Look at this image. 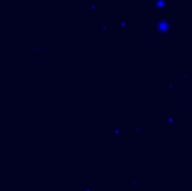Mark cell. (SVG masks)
Returning a JSON list of instances; mask_svg holds the SVG:
<instances>
[{
	"label": "cell",
	"mask_w": 192,
	"mask_h": 191,
	"mask_svg": "<svg viewBox=\"0 0 192 191\" xmlns=\"http://www.w3.org/2000/svg\"><path fill=\"white\" fill-rule=\"evenodd\" d=\"M155 27L160 35H165L169 30L173 28V22L169 18H156Z\"/></svg>",
	"instance_id": "6da1fadb"
},
{
	"label": "cell",
	"mask_w": 192,
	"mask_h": 191,
	"mask_svg": "<svg viewBox=\"0 0 192 191\" xmlns=\"http://www.w3.org/2000/svg\"><path fill=\"white\" fill-rule=\"evenodd\" d=\"M153 5L157 13H162L167 8V0H153Z\"/></svg>",
	"instance_id": "7a4b0ae2"
},
{
	"label": "cell",
	"mask_w": 192,
	"mask_h": 191,
	"mask_svg": "<svg viewBox=\"0 0 192 191\" xmlns=\"http://www.w3.org/2000/svg\"><path fill=\"white\" fill-rule=\"evenodd\" d=\"M88 9L93 11V13H96V11L98 10V4H97V2H91V4L88 6Z\"/></svg>",
	"instance_id": "3957f363"
},
{
	"label": "cell",
	"mask_w": 192,
	"mask_h": 191,
	"mask_svg": "<svg viewBox=\"0 0 192 191\" xmlns=\"http://www.w3.org/2000/svg\"><path fill=\"white\" fill-rule=\"evenodd\" d=\"M118 26L121 27V28H126V27H127V24H126V22L124 20V18L120 19V22H119V24H118Z\"/></svg>",
	"instance_id": "277c9868"
},
{
	"label": "cell",
	"mask_w": 192,
	"mask_h": 191,
	"mask_svg": "<svg viewBox=\"0 0 192 191\" xmlns=\"http://www.w3.org/2000/svg\"><path fill=\"white\" fill-rule=\"evenodd\" d=\"M136 1H138V0H136Z\"/></svg>",
	"instance_id": "5b68a950"
}]
</instances>
